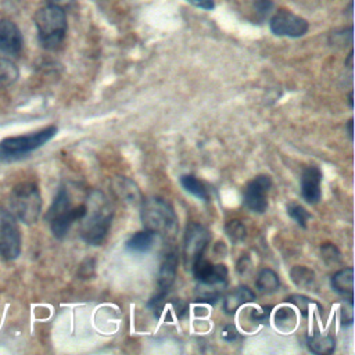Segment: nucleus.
I'll return each instance as SVG.
<instances>
[{"instance_id":"nucleus-1","label":"nucleus","mask_w":355,"mask_h":355,"mask_svg":"<svg viewBox=\"0 0 355 355\" xmlns=\"http://www.w3.org/2000/svg\"><path fill=\"white\" fill-rule=\"evenodd\" d=\"M112 208L107 197L94 190L89 197V207L86 205L85 216L80 219V236L82 239L92 245H98L104 241L111 223H112Z\"/></svg>"},{"instance_id":"nucleus-2","label":"nucleus","mask_w":355,"mask_h":355,"mask_svg":"<svg viewBox=\"0 0 355 355\" xmlns=\"http://www.w3.org/2000/svg\"><path fill=\"white\" fill-rule=\"evenodd\" d=\"M141 223L146 230L164 237H172L178 230V216L172 205L161 197H150L141 201Z\"/></svg>"},{"instance_id":"nucleus-3","label":"nucleus","mask_w":355,"mask_h":355,"mask_svg":"<svg viewBox=\"0 0 355 355\" xmlns=\"http://www.w3.org/2000/svg\"><path fill=\"white\" fill-rule=\"evenodd\" d=\"M39 42L44 49H57L67 33V17L60 6L49 4L35 14Z\"/></svg>"},{"instance_id":"nucleus-4","label":"nucleus","mask_w":355,"mask_h":355,"mask_svg":"<svg viewBox=\"0 0 355 355\" xmlns=\"http://www.w3.org/2000/svg\"><path fill=\"white\" fill-rule=\"evenodd\" d=\"M10 208L12 215L26 225H33L42 211V197L39 187L32 182H22L12 187L10 193Z\"/></svg>"},{"instance_id":"nucleus-5","label":"nucleus","mask_w":355,"mask_h":355,"mask_svg":"<svg viewBox=\"0 0 355 355\" xmlns=\"http://www.w3.org/2000/svg\"><path fill=\"white\" fill-rule=\"evenodd\" d=\"M57 126H47L39 132L22 136H11L0 141V154L4 157L25 155L51 140L57 135Z\"/></svg>"},{"instance_id":"nucleus-6","label":"nucleus","mask_w":355,"mask_h":355,"mask_svg":"<svg viewBox=\"0 0 355 355\" xmlns=\"http://www.w3.org/2000/svg\"><path fill=\"white\" fill-rule=\"evenodd\" d=\"M21 254V233L15 216L0 205V255L15 259Z\"/></svg>"},{"instance_id":"nucleus-7","label":"nucleus","mask_w":355,"mask_h":355,"mask_svg":"<svg viewBox=\"0 0 355 355\" xmlns=\"http://www.w3.org/2000/svg\"><path fill=\"white\" fill-rule=\"evenodd\" d=\"M211 240L209 232L200 223H190L184 233L183 240V259L184 265L191 266V263L202 257L208 243Z\"/></svg>"},{"instance_id":"nucleus-8","label":"nucleus","mask_w":355,"mask_h":355,"mask_svg":"<svg viewBox=\"0 0 355 355\" xmlns=\"http://www.w3.org/2000/svg\"><path fill=\"white\" fill-rule=\"evenodd\" d=\"M272 186V179L268 175H258L247 183L243 191L244 205L252 212L262 214L268 208V191Z\"/></svg>"},{"instance_id":"nucleus-9","label":"nucleus","mask_w":355,"mask_h":355,"mask_svg":"<svg viewBox=\"0 0 355 355\" xmlns=\"http://www.w3.org/2000/svg\"><path fill=\"white\" fill-rule=\"evenodd\" d=\"M308 28L306 19L286 10L277 11L270 19V29L279 36L300 37L308 32Z\"/></svg>"},{"instance_id":"nucleus-10","label":"nucleus","mask_w":355,"mask_h":355,"mask_svg":"<svg viewBox=\"0 0 355 355\" xmlns=\"http://www.w3.org/2000/svg\"><path fill=\"white\" fill-rule=\"evenodd\" d=\"M191 270L200 283H226L227 279V268L225 265H214L202 257L191 263Z\"/></svg>"},{"instance_id":"nucleus-11","label":"nucleus","mask_w":355,"mask_h":355,"mask_svg":"<svg viewBox=\"0 0 355 355\" xmlns=\"http://www.w3.org/2000/svg\"><path fill=\"white\" fill-rule=\"evenodd\" d=\"M85 212H86V205L80 204V205L73 207V208L71 207V208L57 214L51 219H49L47 222L50 223V229H51L53 234L57 239H64L67 236V233L69 232L71 226L76 220H80L85 216Z\"/></svg>"},{"instance_id":"nucleus-12","label":"nucleus","mask_w":355,"mask_h":355,"mask_svg":"<svg viewBox=\"0 0 355 355\" xmlns=\"http://www.w3.org/2000/svg\"><path fill=\"white\" fill-rule=\"evenodd\" d=\"M322 171L315 166H306L301 175V194L304 200L309 204H316L322 197Z\"/></svg>"},{"instance_id":"nucleus-13","label":"nucleus","mask_w":355,"mask_h":355,"mask_svg":"<svg viewBox=\"0 0 355 355\" xmlns=\"http://www.w3.org/2000/svg\"><path fill=\"white\" fill-rule=\"evenodd\" d=\"M22 49V35L18 26L10 19L0 21V51L17 55Z\"/></svg>"},{"instance_id":"nucleus-14","label":"nucleus","mask_w":355,"mask_h":355,"mask_svg":"<svg viewBox=\"0 0 355 355\" xmlns=\"http://www.w3.org/2000/svg\"><path fill=\"white\" fill-rule=\"evenodd\" d=\"M255 300L254 291L247 286H239L234 290H232L229 294L223 298V311L227 315H233L240 306L244 304H248Z\"/></svg>"},{"instance_id":"nucleus-15","label":"nucleus","mask_w":355,"mask_h":355,"mask_svg":"<svg viewBox=\"0 0 355 355\" xmlns=\"http://www.w3.org/2000/svg\"><path fill=\"white\" fill-rule=\"evenodd\" d=\"M176 268H178V254L175 251L165 254L158 272V287L161 291L168 293V290L173 284L176 277Z\"/></svg>"},{"instance_id":"nucleus-16","label":"nucleus","mask_w":355,"mask_h":355,"mask_svg":"<svg viewBox=\"0 0 355 355\" xmlns=\"http://www.w3.org/2000/svg\"><path fill=\"white\" fill-rule=\"evenodd\" d=\"M112 190L118 198L129 204H139L141 201V194L135 182L128 178H116L112 182Z\"/></svg>"},{"instance_id":"nucleus-17","label":"nucleus","mask_w":355,"mask_h":355,"mask_svg":"<svg viewBox=\"0 0 355 355\" xmlns=\"http://www.w3.org/2000/svg\"><path fill=\"white\" fill-rule=\"evenodd\" d=\"M331 287L343 297H352L354 293V269L351 266L336 272L331 276Z\"/></svg>"},{"instance_id":"nucleus-18","label":"nucleus","mask_w":355,"mask_h":355,"mask_svg":"<svg viewBox=\"0 0 355 355\" xmlns=\"http://www.w3.org/2000/svg\"><path fill=\"white\" fill-rule=\"evenodd\" d=\"M308 348L311 352L313 354H319V355H327L331 354L336 348V340L331 334L329 333H320V331H315L306 341Z\"/></svg>"},{"instance_id":"nucleus-19","label":"nucleus","mask_w":355,"mask_h":355,"mask_svg":"<svg viewBox=\"0 0 355 355\" xmlns=\"http://www.w3.org/2000/svg\"><path fill=\"white\" fill-rule=\"evenodd\" d=\"M154 239L155 234L150 230H141L135 233L133 236L129 237V240L126 241V248L132 252H137V254H143L151 250L153 244H154Z\"/></svg>"},{"instance_id":"nucleus-20","label":"nucleus","mask_w":355,"mask_h":355,"mask_svg":"<svg viewBox=\"0 0 355 355\" xmlns=\"http://www.w3.org/2000/svg\"><path fill=\"white\" fill-rule=\"evenodd\" d=\"M255 284H257L258 291H261L262 294H270L279 288L280 282H279L277 273L275 270L266 268L258 273Z\"/></svg>"},{"instance_id":"nucleus-21","label":"nucleus","mask_w":355,"mask_h":355,"mask_svg":"<svg viewBox=\"0 0 355 355\" xmlns=\"http://www.w3.org/2000/svg\"><path fill=\"white\" fill-rule=\"evenodd\" d=\"M225 287L226 283H200L197 288V298L202 302L215 304L223 293Z\"/></svg>"},{"instance_id":"nucleus-22","label":"nucleus","mask_w":355,"mask_h":355,"mask_svg":"<svg viewBox=\"0 0 355 355\" xmlns=\"http://www.w3.org/2000/svg\"><path fill=\"white\" fill-rule=\"evenodd\" d=\"M180 184L183 186V189L186 191H189L194 197H197V198H200L202 201H208L209 200V194H208L207 187L196 176H193V175H183V176H180Z\"/></svg>"},{"instance_id":"nucleus-23","label":"nucleus","mask_w":355,"mask_h":355,"mask_svg":"<svg viewBox=\"0 0 355 355\" xmlns=\"http://www.w3.org/2000/svg\"><path fill=\"white\" fill-rule=\"evenodd\" d=\"M290 276H291V280L294 282V284L301 288H309L315 282L313 270H311L309 268L302 266V265L294 266L290 272Z\"/></svg>"},{"instance_id":"nucleus-24","label":"nucleus","mask_w":355,"mask_h":355,"mask_svg":"<svg viewBox=\"0 0 355 355\" xmlns=\"http://www.w3.org/2000/svg\"><path fill=\"white\" fill-rule=\"evenodd\" d=\"M295 312L291 308L287 306H280L276 313H275V324L283 331H290L295 326Z\"/></svg>"},{"instance_id":"nucleus-25","label":"nucleus","mask_w":355,"mask_h":355,"mask_svg":"<svg viewBox=\"0 0 355 355\" xmlns=\"http://www.w3.org/2000/svg\"><path fill=\"white\" fill-rule=\"evenodd\" d=\"M17 79H18L17 65L7 58H0V87L10 86Z\"/></svg>"},{"instance_id":"nucleus-26","label":"nucleus","mask_w":355,"mask_h":355,"mask_svg":"<svg viewBox=\"0 0 355 355\" xmlns=\"http://www.w3.org/2000/svg\"><path fill=\"white\" fill-rule=\"evenodd\" d=\"M225 232L227 234V237L233 241V243H240L245 239V227L244 225L237 220V219H233V220H229L225 226Z\"/></svg>"},{"instance_id":"nucleus-27","label":"nucleus","mask_w":355,"mask_h":355,"mask_svg":"<svg viewBox=\"0 0 355 355\" xmlns=\"http://www.w3.org/2000/svg\"><path fill=\"white\" fill-rule=\"evenodd\" d=\"M287 214L302 227H306V222L311 219V214L302 205L295 202L287 205Z\"/></svg>"},{"instance_id":"nucleus-28","label":"nucleus","mask_w":355,"mask_h":355,"mask_svg":"<svg viewBox=\"0 0 355 355\" xmlns=\"http://www.w3.org/2000/svg\"><path fill=\"white\" fill-rule=\"evenodd\" d=\"M320 254H322V258L323 261L327 263V265H334V263H338L341 261V252L338 251V248L331 244V243H326L320 247Z\"/></svg>"},{"instance_id":"nucleus-29","label":"nucleus","mask_w":355,"mask_h":355,"mask_svg":"<svg viewBox=\"0 0 355 355\" xmlns=\"http://www.w3.org/2000/svg\"><path fill=\"white\" fill-rule=\"evenodd\" d=\"M286 301L290 302V304H293V305H295V306L301 311L302 316H306V315H308V308H309V305L312 304V300H309V298L305 297V295H300V294L290 295V297H287Z\"/></svg>"},{"instance_id":"nucleus-30","label":"nucleus","mask_w":355,"mask_h":355,"mask_svg":"<svg viewBox=\"0 0 355 355\" xmlns=\"http://www.w3.org/2000/svg\"><path fill=\"white\" fill-rule=\"evenodd\" d=\"M341 323L343 324H351L354 320V312H352V297H349L347 301H344L341 306Z\"/></svg>"},{"instance_id":"nucleus-31","label":"nucleus","mask_w":355,"mask_h":355,"mask_svg":"<svg viewBox=\"0 0 355 355\" xmlns=\"http://www.w3.org/2000/svg\"><path fill=\"white\" fill-rule=\"evenodd\" d=\"M269 315H270V306L262 308V309H251V319L258 323L268 322Z\"/></svg>"},{"instance_id":"nucleus-32","label":"nucleus","mask_w":355,"mask_h":355,"mask_svg":"<svg viewBox=\"0 0 355 355\" xmlns=\"http://www.w3.org/2000/svg\"><path fill=\"white\" fill-rule=\"evenodd\" d=\"M222 338L227 343H233L239 338V331L237 329L233 326V324H226L223 329H222Z\"/></svg>"},{"instance_id":"nucleus-33","label":"nucleus","mask_w":355,"mask_h":355,"mask_svg":"<svg viewBox=\"0 0 355 355\" xmlns=\"http://www.w3.org/2000/svg\"><path fill=\"white\" fill-rule=\"evenodd\" d=\"M273 7V3L270 0H258L255 3V8H257V12L263 18V17H268L270 10Z\"/></svg>"},{"instance_id":"nucleus-34","label":"nucleus","mask_w":355,"mask_h":355,"mask_svg":"<svg viewBox=\"0 0 355 355\" xmlns=\"http://www.w3.org/2000/svg\"><path fill=\"white\" fill-rule=\"evenodd\" d=\"M193 6L200 7L202 10H212L214 8V0H189Z\"/></svg>"},{"instance_id":"nucleus-35","label":"nucleus","mask_w":355,"mask_h":355,"mask_svg":"<svg viewBox=\"0 0 355 355\" xmlns=\"http://www.w3.org/2000/svg\"><path fill=\"white\" fill-rule=\"evenodd\" d=\"M173 306H175L176 313H178V316H179V318H183V316L187 313V304H186V302H183V301L178 300V301H175Z\"/></svg>"},{"instance_id":"nucleus-36","label":"nucleus","mask_w":355,"mask_h":355,"mask_svg":"<svg viewBox=\"0 0 355 355\" xmlns=\"http://www.w3.org/2000/svg\"><path fill=\"white\" fill-rule=\"evenodd\" d=\"M248 265H250V259H248V257H241V259H240V261H239V263H237V270H239L240 273H244V272L247 270Z\"/></svg>"},{"instance_id":"nucleus-37","label":"nucleus","mask_w":355,"mask_h":355,"mask_svg":"<svg viewBox=\"0 0 355 355\" xmlns=\"http://www.w3.org/2000/svg\"><path fill=\"white\" fill-rule=\"evenodd\" d=\"M50 4H54V6H62V4H68V3H71L72 0H47Z\"/></svg>"},{"instance_id":"nucleus-38","label":"nucleus","mask_w":355,"mask_h":355,"mask_svg":"<svg viewBox=\"0 0 355 355\" xmlns=\"http://www.w3.org/2000/svg\"><path fill=\"white\" fill-rule=\"evenodd\" d=\"M352 50L349 51V54H348V58H347V65H348V68H352Z\"/></svg>"},{"instance_id":"nucleus-39","label":"nucleus","mask_w":355,"mask_h":355,"mask_svg":"<svg viewBox=\"0 0 355 355\" xmlns=\"http://www.w3.org/2000/svg\"><path fill=\"white\" fill-rule=\"evenodd\" d=\"M348 135H349V137L352 139V119L348 121Z\"/></svg>"},{"instance_id":"nucleus-40","label":"nucleus","mask_w":355,"mask_h":355,"mask_svg":"<svg viewBox=\"0 0 355 355\" xmlns=\"http://www.w3.org/2000/svg\"><path fill=\"white\" fill-rule=\"evenodd\" d=\"M348 101H349V107H352V92H349V97H348Z\"/></svg>"}]
</instances>
